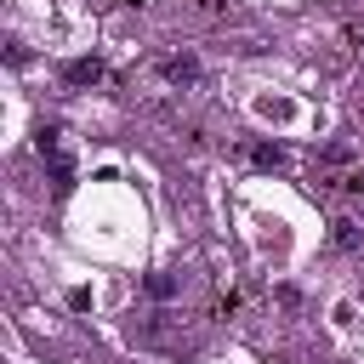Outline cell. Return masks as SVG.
Wrapping results in <instances>:
<instances>
[{"mask_svg":"<svg viewBox=\"0 0 364 364\" xmlns=\"http://www.w3.org/2000/svg\"><path fill=\"white\" fill-rule=\"evenodd\" d=\"M63 80H68V85H97V80H102V63H97V57H80V63L63 68Z\"/></svg>","mask_w":364,"mask_h":364,"instance_id":"obj_1","label":"cell"},{"mask_svg":"<svg viewBox=\"0 0 364 364\" xmlns=\"http://www.w3.org/2000/svg\"><path fill=\"white\" fill-rule=\"evenodd\" d=\"M165 80H171V85H193V80H199V63H193V57H171V63H165Z\"/></svg>","mask_w":364,"mask_h":364,"instance_id":"obj_2","label":"cell"},{"mask_svg":"<svg viewBox=\"0 0 364 364\" xmlns=\"http://www.w3.org/2000/svg\"><path fill=\"white\" fill-rule=\"evenodd\" d=\"M250 159H256L262 171H279V165H284V154H279L273 142H262V148H250Z\"/></svg>","mask_w":364,"mask_h":364,"instance_id":"obj_3","label":"cell"},{"mask_svg":"<svg viewBox=\"0 0 364 364\" xmlns=\"http://www.w3.org/2000/svg\"><path fill=\"white\" fill-rule=\"evenodd\" d=\"M148 296H159V301H165V296H176V279H165V273H154V279H148Z\"/></svg>","mask_w":364,"mask_h":364,"instance_id":"obj_4","label":"cell"},{"mask_svg":"<svg viewBox=\"0 0 364 364\" xmlns=\"http://www.w3.org/2000/svg\"><path fill=\"white\" fill-rule=\"evenodd\" d=\"M336 245L353 250V245H358V228H353V222H336Z\"/></svg>","mask_w":364,"mask_h":364,"instance_id":"obj_5","label":"cell"}]
</instances>
